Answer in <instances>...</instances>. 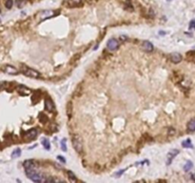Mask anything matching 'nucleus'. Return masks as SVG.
<instances>
[{
	"label": "nucleus",
	"mask_w": 195,
	"mask_h": 183,
	"mask_svg": "<svg viewBox=\"0 0 195 183\" xmlns=\"http://www.w3.org/2000/svg\"><path fill=\"white\" fill-rule=\"evenodd\" d=\"M26 175L30 179H31L34 182H41V181L45 180V178H43L42 175L39 174L36 171V169H26Z\"/></svg>",
	"instance_id": "f257e3e1"
},
{
	"label": "nucleus",
	"mask_w": 195,
	"mask_h": 183,
	"mask_svg": "<svg viewBox=\"0 0 195 183\" xmlns=\"http://www.w3.org/2000/svg\"><path fill=\"white\" fill-rule=\"evenodd\" d=\"M21 72L23 73V74H25L26 76H29V77H32V78L40 77V73L39 72H37V71L31 69V68L24 66V65L21 66Z\"/></svg>",
	"instance_id": "f03ea898"
},
{
	"label": "nucleus",
	"mask_w": 195,
	"mask_h": 183,
	"mask_svg": "<svg viewBox=\"0 0 195 183\" xmlns=\"http://www.w3.org/2000/svg\"><path fill=\"white\" fill-rule=\"evenodd\" d=\"M72 146L74 148V150L78 153V154H82L83 151H84V148H83V142L80 138L79 136L77 135H74L72 137Z\"/></svg>",
	"instance_id": "7ed1b4c3"
},
{
	"label": "nucleus",
	"mask_w": 195,
	"mask_h": 183,
	"mask_svg": "<svg viewBox=\"0 0 195 183\" xmlns=\"http://www.w3.org/2000/svg\"><path fill=\"white\" fill-rule=\"evenodd\" d=\"M38 134V131L36 129H30V131L26 132V133L24 134V139L26 141H32L33 139L36 138Z\"/></svg>",
	"instance_id": "20e7f679"
},
{
	"label": "nucleus",
	"mask_w": 195,
	"mask_h": 183,
	"mask_svg": "<svg viewBox=\"0 0 195 183\" xmlns=\"http://www.w3.org/2000/svg\"><path fill=\"white\" fill-rule=\"evenodd\" d=\"M107 48H108V50L111 51H114L116 50H118V48H119V43H118V41L114 39V38H111V39H109L108 41V43H107Z\"/></svg>",
	"instance_id": "39448f33"
},
{
	"label": "nucleus",
	"mask_w": 195,
	"mask_h": 183,
	"mask_svg": "<svg viewBox=\"0 0 195 183\" xmlns=\"http://www.w3.org/2000/svg\"><path fill=\"white\" fill-rule=\"evenodd\" d=\"M2 71L8 74H18L19 73V71L15 67L11 66V65H5L4 67H2Z\"/></svg>",
	"instance_id": "423d86ee"
},
{
	"label": "nucleus",
	"mask_w": 195,
	"mask_h": 183,
	"mask_svg": "<svg viewBox=\"0 0 195 183\" xmlns=\"http://www.w3.org/2000/svg\"><path fill=\"white\" fill-rule=\"evenodd\" d=\"M83 4L82 0H66L64 2V5L68 8H75L79 7Z\"/></svg>",
	"instance_id": "0eeeda50"
},
{
	"label": "nucleus",
	"mask_w": 195,
	"mask_h": 183,
	"mask_svg": "<svg viewBox=\"0 0 195 183\" xmlns=\"http://www.w3.org/2000/svg\"><path fill=\"white\" fill-rule=\"evenodd\" d=\"M179 154V151L177 150V149H173V150H170L168 153H167V155H166V164L167 165H169L172 160L174 159V157L177 155V154Z\"/></svg>",
	"instance_id": "6e6552de"
},
{
	"label": "nucleus",
	"mask_w": 195,
	"mask_h": 183,
	"mask_svg": "<svg viewBox=\"0 0 195 183\" xmlns=\"http://www.w3.org/2000/svg\"><path fill=\"white\" fill-rule=\"evenodd\" d=\"M17 92H18L19 95H23V96L29 95L31 93V91H30L29 88H27L26 86H24V85H19V86H17Z\"/></svg>",
	"instance_id": "1a4fd4ad"
},
{
	"label": "nucleus",
	"mask_w": 195,
	"mask_h": 183,
	"mask_svg": "<svg viewBox=\"0 0 195 183\" xmlns=\"http://www.w3.org/2000/svg\"><path fill=\"white\" fill-rule=\"evenodd\" d=\"M39 15H40L41 21H43V20H46V19H48V18H51L52 16H54L55 14H54V12H52V11H45V12H42Z\"/></svg>",
	"instance_id": "9d476101"
},
{
	"label": "nucleus",
	"mask_w": 195,
	"mask_h": 183,
	"mask_svg": "<svg viewBox=\"0 0 195 183\" xmlns=\"http://www.w3.org/2000/svg\"><path fill=\"white\" fill-rule=\"evenodd\" d=\"M45 108H46V110L48 111V112H53L54 111V104L53 102L51 101L50 98H46L45 99Z\"/></svg>",
	"instance_id": "9b49d317"
},
{
	"label": "nucleus",
	"mask_w": 195,
	"mask_h": 183,
	"mask_svg": "<svg viewBox=\"0 0 195 183\" xmlns=\"http://www.w3.org/2000/svg\"><path fill=\"white\" fill-rule=\"evenodd\" d=\"M142 49L147 52H151L153 51V44L150 41H144L142 44Z\"/></svg>",
	"instance_id": "f8f14e48"
},
{
	"label": "nucleus",
	"mask_w": 195,
	"mask_h": 183,
	"mask_svg": "<svg viewBox=\"0 0 195 183\" xmlns=\"http://www.w3.org/2000/svg\"><path fill=\"white\" fill-rule=\"evenodd\" d=\"M170 60L173 63L177 64V63H179V62L182 61V55H181L179 52H172L170 54Z\"/></svg>",
	"instance_id": "ddd939ff"
},
{
	"label": "nucleus",
	"mask_w": 195,
	"mask_h": 183,
	"mask_svg": "<svg viewBox=\"0 0 195 183\" xmlns=\"http://www.w3.org/2000/svg\"><path fill=\"white\" fill-rule=\"evenodd\" d=\"M23 166L25 167V169H36L35 168V162L32 159H27L24 161Z\"/></svg>",
	"instance_id": "4468645a"
},
{
	"label": "nucleus",
	"mask_w": 195,
	"mask_h": 183,
	"mask_svg": "<svg viewBox=\"0 0 195 183\" xmlns=\"http://www.w3.org/2000/svg\"><path fill=\"white\" fill-rule=\"evenodd\" d=\"M188 129L190 132H194L195 131V118H192L188 123Z\"/></svg>",
	"instance_id": "2eb2a0df"
},
{
	"label": "nucleus",
	"mask_w": 195,
	"mask_h": 183,
	"mask_svg": "<svg viewBox=\"0 0 195 183\" xmlns=\"http://www.w3.org/2000/svg\"><path fill=\"white\" fill-rule=\"evenodd\" d=\"M72 115V103L70 101V102L67 104V116H69V118H71Z\"/></svg>",
	"instance_id": "dca6fc26"
},
{
	"label": "nucleus",
	"mask_w": 195,
	"mask_h": 183,
	"mask_svg": "<svg viewBox=\"0 0 195 183\" xmlns=\"http://www.w3.org/2000/svg\"><path fill=\"white\" fill-rule=\"evenodd\" d=\"M20 155H21V149L20 148H16L15 151L13 152V154H12V157L13 158H17Z\"/></svg>",
	"instance_id": "f3484780"
},
{
	"label": "nucleus",
	"mask_w": 195,
	"mask_h": 183,
	"mask_svg": "<svg viewBox=\"0 0 195 183\" xmlns=\"http://www.w3.org/2000/svg\"><path fill=\"white\" fill-rule=\"evenodd\" d=\"M192 167H193V163L190 160H188V161H187V163H186L185 166H184V171H185V172H188L189 170H191Z\"/></svg>",
	"instance_id": "a211bd4d"
},
{
	"label": "nucleus",
	"mask_w": 195,
	"mask_h": 183,
	"mask_svg": "<svg viewBox=\"0 0 195 183\" xmlns=\"http://www.w3.org/2000/svg\"><path fill=\"white\" fill-rule=\"evenodd\" d=\"M40 96H41V94L38 92V93H34L33 95H32V97H31V99H32V103L33 104H35L36 102H38L39 101V99H40Z\"/></svg>",
	"instance_id": "6ab92c4d"
},
{
	"label": "nucleus",
	"mask_w": 195,
	"mask_h": 183,
	"mask_svg": "<svg viewBox=\"0 0 195 183\" xmlns=\"http://www.w3.org/2000/svg\"><path fill=\"white\" fill-rule=\"evenodd\" d=\"M42 144H43V146L45 149L50 150V148H51V143H50V141H49V139L48 138L42 139Z\"/></svg>",
	"instance_id": "aec40b11"
},
{
	"label": "nucleus",
	"mask_w": 195,
	"mask_h": 183,
	"mask_svg": "<svg viewBox=\"0 0 195 183\" xmlns=\"http://www.w3.org/2000/svg\"><path fill=\"white\" fill-rule=\"evenodd\" d=\"M12 84L9 83V82H0V90H7Z\"/></svg>",
	"instance_id": "412c9836"
},
{
	"label": "nucleus",
	"mask_w": 195,
	"mask_h": 183,
	"mask_svg": "<svg viewBox=\"0 0 195 183\" xmlns=\"http://www.w3.org/2000/svg\"><path fill=\"white\" fill-rule=\"evenodd\" d=\"M182 145L184 148H192V144H191V141H190V139H187V140H185V141H183V143H182Z\"/></svg>",
	"instance_id": "4be33fe9"
},
{
	"label": "nucleus",
	"mask_w": 195,
	"mask_h": 183,
	"mask_svg": "<svg viewBox=\"0 0 195 183\" xmlns=\"http://www.w3.org/2000/svg\"><path fill=\"white\" fill-rule=\"evenodd\" d=\"M48 119H49L48 116H45V115L42 114V113L39 115V120H40V122H42L43 124H45V123L48 121Z\"/></svg>",
	"instance_id": "5701e85b"
},
{
	"label": "nucleus",
	"mask_w": 195,
	"mask_h": 183,
	"mask_svg": "<svg viewBox=\"0 0 195 183\" xmlns=\"http://www.w3.org/2000/svg\"><path fill=\"white\" fill-rule=\"evenodd\" d=\"M68 175H69V178H70V180H71L72 182H75V181H77L76 176H74V174H73L72 172L69 171V172H68Z\"/></svg>",
	"instance_id": "b1692460"
},
{
	"label": "nucleus",
	"mask_w": 195,
	"mask_h": 183,
	"mask_svg": "<svg viewBox=\"0 0 195 183\" xmlns=\"http://www.w3.org/2000/svg\"><path fill=\"white\" fill-rule=\"evenodd\" d=\"M15 4L18 8H22L26 4V0H15Z\"/></svg>",
	"instance_id": "393cba45"
},
{
	"label": "nucleus",
	"mask_w": 195,
	"mask_h": 183,
	"mask_svg": "<svg viewBox=\"0 0 195 183\" xmlns=\"http://www.w3.org/2000/svg\"><path fill=\"white\" fill-rule=\"evenodd\" d=\"M13 5H14V1H13V0H6L5 6H6L7 9H12Z\"/></svg>",
	"instance_id": "a878e982"
},
{
	"label": "nucleus",
	"mask_w": 195,
	"mask_h": 183,
	"mask_svg": "<svg viewBox=\"0 0 195 183\" xmlns=\"http://www.w3.org/2000/svg\"><path fill=\"white\" fill-rule=\"evenodd\" d=\"M189 30H195V19H192L189 23Z\"/></svg>",
	"instance_id": "bb28decb"
},
{
	"label": "nucleus",
	"mask_w": 195,
	"mask_h": 183,
	"mask_svg": "<svg viewBox=\"0 0 195 183\" xmlns=\"http://www.w3.org/2000/svg\"><path fill=\"white\" fill-rule=\"evenodd\" d=\"M61 148H62V150L66 152L67 151V147H66V139H63L62 141H61Z\"/></svg>",
	"instance_id": "cd10ccee"
},
{
	"label": "nucleus",
	"mask_w": 195,
	"mask_h": 183,
	"mask_svg": "<svg viewBox=\"0 0 195 183\" xmlns=\"http://www.w3.org/2000/svg\"><path fill=\"white\" fill-rule=\"evenodd\" d=\"M79 57H80V53H78V54H77L76 56L74 55V56H73V57H72V58L71 59V63H73V62H75L76 60H78V59H79Z\"/></svg>",
	"instance_id": "c85d7f7f"
},
{
	"label": "nucleus",
	"mask_w": 195,
	"mask_h": 183,
	"mask_svg": "<svg viewBox=\"0 0 195 183\" xmlns=\"http://www.w3.org/2000/svg\"><path fill=\"white\" fill-rule=\"evenodd\" d=\"M57 159L61 161V162H63V163H66V159L65 157H63V156H61V155H58L57 156Z\"/></svg>",
	"instance_id": "c756f323"
},
{
	"label": "nucleus",
	"mask_w": 195,
	"mask_h": 183,
	"mask_svg": "<svg viewBox=\"0 0 195 183\" xmlns=\"http://www.w3.org/2000/svg\"><path fill=\"white\" fill-rule=\"evenodd\" d=\"M174 133H175V129L170 128V129L168 130V134H169V135H172V134H174Z\"/></svg>",
	"instance_id": "7c9ffc66"
},
{
	"label": "nucleus",
	"mask_w": 195,
	"mask_h": 183,
	"mask_svg": "<svg viewBox=\"0 0 195 183\" xmlns=\"http://www.w3.org/2000/svg\"><path fill=\"white\" fill-rule=\"evenodd\" d=\"M125 172V170H122V171H119L118 173H116L115 174V176H116V177H118V176H120L121 175H123V173Z\"/></svg>",
	"instance_id": "2f4dec72"
},
{
	"label": "nucleus",
	"mask_w": 195,
	"mask_h": 183,
	"mask_svg": "<svg viewBox=\"0 0 195 183\" xmlns=\"http://www.w3.org/2000/svg\"><path fill=\"white\" fill-rule=\"evenodd\" d=\"M129 38H128V36H126V35H121L120 36V40H122V41H127Z\"/></svg>",
	"instance_id": "473e14b6"
},
{
	"label": "nucleus",
	"mask_w": 195,
	"mask_h": 183,
	"mask_svg": "<svg viewBox=\"0 0 195 183\" xmlns=\"http://www.w3.org/2000/svg\"><path fill=\"white\" fill-rule=\"evenodd\" d=\"M167 1H170V0H167Z\"/></svg>",
	"instance_id": "72a5a7b5"
},
{
	"label": "nucleus",
	"mask_w": 195,
	"mask_h": 183,
	"mask_svg": "<svg viewBox=\"0 0 195 183\" xmlns=\"http://www.w3.org/2000/svg\"><path fill=\"white\" fill-rule=\"evenodd\" d=\"M0 12H1V10H0Z\"/></svg>",
	"instance_id": "f704fd0d"
}]
</instances>
